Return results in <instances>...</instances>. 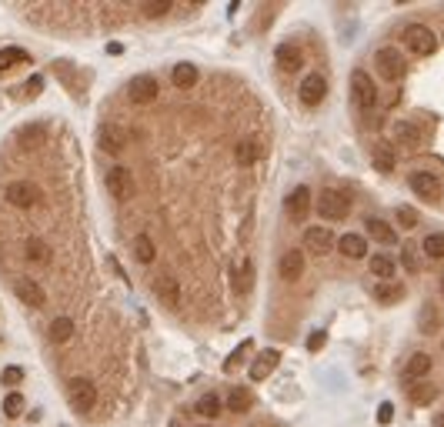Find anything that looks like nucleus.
I'll return each mask as SVG.
<instances>
[{
	"label": "nucleus",
	"instance_id": "423d86ee",
	"mask_svg": "<svg viewBox=\"0 0 444 427\" xmlns=\"http://www.w3.org/2000/svg\"><path fill=\"white\" fill-rule=\"evenodd\" d=\"M408 187L421 197V201H427V204H434L438 197H441V184H438V177L431 171H414L408 177Z\"/></svg>",
	"mask_w": 444,
	"mask_h": 427
},
{
	"label": "nucleus",
	"instance_id": "9d476101",
	"mask_svg": "<svg viewBox=\"0 0 444 427\" xmlns=\"http://www.w3.org/2000/svg\"><path fill=\"white\" fill-rule=\"evenodd\" d=\"M311 204H314V197H311V187H304V184L290 190L288 201H284V207H288V217H290L294 224H301L304 217H308V214H311Z\"/></svg>",
	"mask_w": 444,
	"mask_h": 427
},
{
	"label": "nucleus",
	"instance_id": "c9c22d12",
	"mask_svg": "<svg viewBox=\"0 0 444 427\" xmlns=\"http://www.w3.org/2000/svg\"><path fill=\"white\" fill-rule=\"evenodd\" d=\"M251 347H254V341H244L238 347V351H234V354H231V358L224 360V371H227V374H231V371H234V367H240V364H244V360H247V354H251Z\"/></svg>",
	"mask_w": 444,
	"mask_h": 427
},
{
	"label": "nucleus",
	"instance_id": "c03bdc74",
	"mask_svg": "<svg viewBox=\"0 0 444 427\" xmlns=\"http://www.w3.org/2000/svg\"><path fill=\"white\" fill-rule=\"evenodd\" d=\"M324 341H327V334H324V330H314V334L308 337V351H314V354H318V351L324 347Z\"/></svg>",
	"mask_w": 444,
	"mask_h": 427
},
{
	"label": "nucleus",
	"instance_id": "de8ad7c7",
	"mask_svg": "<svg viewBox=\"0 0 444 427\" xmlns=\"http://www.w3.org/2000/svg\"><path fill=\"white\" fill-rule=\"evenodd\" d=\"M40 87H44V77H31V87H27L24 94H27V97H37V94H40Z\"/></svg>",
	"mask_w": 444,
	"mask_h": 427
},
{
	"label": "nucleus",
	"instance_id": "393cba45",
	"mask_svg": "<svg viewBox=\"0 0 444 427\" xmlns=\"http://www.w3.org/2000/svg\"><path fill=\"white\" fill-rule=\"evenodd\" d=\"M427 374H431V358H427V354H414V358L408 360V367H404V380L418 384V380H425Z\"/></svg>",
	"mask_w": 444,
	"mask_h": 427
},
{
	"label": "nucleus",
	"instance_id": "09e8293b",
	"mask_svg": "<svg viewBox=\"0 0 444 427\" xmlns=\"http://www.w3.org/2000/svg\"><path fill=\"white\" fill-rule=\"evenodd\" d=\"M434 427H444V414H438V417H434Z\"/></svg>",
	"mask_w": 444,
	"mask_h": 427
},
{
	"label": "nucleus",
	"instance_id": "cd10ccee",
	"mask_svg": "<svg viewBox=\"0 0 444 427\" xmlns=\"http://www.w3.org/2000/svg\"><path fill=\"white\" fill-rule=\"evenodd\" d=\"M371 160H375V167L381 174H391L394 171V151L391 144H375V151H371Z\"/></svg>",
	"mask_w": 444,
	"mask_h": 427
},
{
	"label": "nucleus",
	"instance_id": "5701e85b",
	"mask_svg": "<svg viewBox=\"0 0 444 427\" xmlns=\"http://www.w3.org/2000/svg\"><path fill=\"white\" fill-rule=\"evenodd\" d=\"M364 227H368V237L377 240V244H397V234H394L391 224L377 221V217H368V221H364Z\"/></svg>",
	"mask_w": 444,
	"mask_h": 427
},
{
	"label": "nucleus",
	"instance_id": "412c9836",
	"mask_svg": "<svg viewBox=\"0 0 444 427\" xmlns=\"http://www.w3.org/2000/svg\"><path fill=\"white\" fill-rule=\"evenodd\" d=\"M277 274L284 281H297L304 274V254L301 251H288V254L281 257V264H277Z\"/></svg>",
	"mask_w": 444,
	"mask_h": 427
},
{
	"label": "nucleus",
	"instance_id": "7c9ffc66",
	"mask_svg": "<svg viewBox=\"0 0 444 427\" xmlns=\"http://www.w3.org/2000/svg\"><path fill=\"white\" fill-rule=\"evenodd\" d=\"M221 408H224V404H221V397H217V394H204V397L194 404V410H197L201 417H217Z\"/></svg>",
	"mask_w": 444,
	"mask_h": 427
},
{
	"label": "nucleus",
	"instance_id": "ea45409f",
	"mask_svg": "<svg viewBox=\"0 0 444 427\" xmlns=\"http://www.w3.org/2000/svg\"><path fill=\"white\" fill-rule=\"evenodd\" d=\"M375 294H377V301H381V304H394V301H401L404 287H401V284H381Z\"/></svg>",
	"mask_w": 444,
	"mask_h": 427
},
{
	"label": "nucleus",
	"instance_id": "9b49d317",
	"mask_svg": "<svg viewBox=\"0 0 444 427\" xmlns=\"http://www.w3.org/2000/svg\"><path fill=\"white\" fill-rule=\"evenodd\" d=\"M14 294H17L20 304H27V308H44V304H47L44 287H40L37 281H31V277H17V281H14Z\"/></svg>",
	"mask_w": 444,
	"mask_h": 427
},
{
	"label": "nucleus",
	"instance_id": "b1692460",
	"mask_svg": "<svg viewBox=\"0 0 444 427\" xmlns=\"http://www.w3.org/2000/svg\"><path fill=\"white\" fill-rule=\"evenodd\" d=\"M171 81H174V87H181V90H190V87L201 81V74H197V67H194V64H174Z\"/></svg>",
	"mask_w": 444,
	"mask_h": 427
},
{
	"label": "nucleus",
	"instance_id": "8fccbe9b",
	"mask_svg": "<svg viewBox=\"0 0 444 427\" xmlns=\"http://www.w3.org/2000/svg\"><path fill=\"white\" fill-rule=\"evenodd\" d=\"M441 294H444V274H441Z\"/></svg>",
	"mask_w": 444,
	"mask_h": 427
},
{
	"label": "nucleus",
	"instance_id": "58836bf2",
	"mask_svg": "<svg viewBox=\"0 0 444 427\" xmlns=\"http://www.w3.org/2000/svg\"><path fill=\"white\" fill-rule=\"evenodd\" d=\"M3 414H7V417H20V414H24V394H17V391L7 394V397H3Z\"/></svg>",
	"mask_w": 444,
	"mask_h": 427
},
{
	"label": "nucleus",
	"instance_id": "c756f323",
	"mask_svg": "<svg viewBox=\"0 0 444 427\" xmlns=\"http://www.w3.org/2000/svg\"><path fill=\"white\" fill-rule=\"evenodd\" d=\"M134 257L140 260V264H151L157 257V247H154V240L147 237V234H140V237L134 240Z\"/></svg>",
	"mask_w": 444,
	"mask_h": 427
},
{
	"label": "nucleus",
	"instance_id": "6ab92c4d",
	"mask_svg": "<svg viewBox=\"0 0 444 427\" xmlns=\"http://www.w3.org/2000/svg\"><path fill=\"white\" fill-rule=\"evenodd\" d=\"M24 257H27L34 267H47V264H51V257H54L51 244H47L44 237H27V240H24Z\"/></svg>",
	"mask_w": 444,
	"mask_h": 427
},
{
	"label": "nucleus",
	"instance_id": "a211bd4d",
	"mask_svg": "<svg viewBox=\"0 0 444 427\" xmlns=\"http://www.w3.org/2000/svg\"><path fill=\"white\" fill-rule=\"evenodd\" d=\"M274 60H277V67L284 70V74H294V70H301V64H304V53H301L297 44H281L274 51Z\"/></svg>",
	"mask_w": 444,
	"mask_h": 427
},
{
	"label": "nucleus",
	"instance_id": "2f4dec72",
	"mask_svg": "<svg viewBox=\"0 0 444 427\" xmlns=\"http://www.w3.org/2000/svg\"><path fill=\"white\" fill-rule=\"evenodd\" d=\"M394 257H388V254H375L371 257V274H377L381 281H388V277H394Z\"/></svg>",
	"mask_w": 444,
	"mask_h": 427
},
{
	"label": "nucleus",
	"instance_id": "4468645a",
	"mask_svg": "<svg viewBox=\"0 0 444 427\" xmlns=\"http://www.w3.org/2000/svg\"><path fill=\"white\" fill-rule=\"evenodd\" d=\"M334 234L327 231V227H308L304 231V244H308V251L311 254H318V257H324V254H331L338 244H334Z\"/></svg>",
	"mask_w": 444,
	"mask_h": 427
},
{
	"label": "nucleus",
	"instance_id": "a19ab883",
	"mask_svg": "<svg viewBox=\"0 0 444 427\" xmlns=\"http://www.w3.org/2000/svg\"><path fill=\"white\" fill-rule=\"evenodd\" d=\"M401 264H404L408 271H421V267H418V251H414L411 244H404V247H401Z\"/></svg>",
	"mask_w": 444,
	"mask_h": 427
},
{
	"label": "nucleus",
	"instance_id": "473e14b6",
	"mask_svg": "<svg viewBox=\"0 0 444 427\" xmlns=\"http://www.w3.org/2000/svg\"><path fill=\"white\" fill-rule=\"evenodd\" d=\"M421 251H425V257H431V260H441L444 257V234H427V237L421 240Z\"/></svg>",
	"mask_w": 444,
	"mask_h": 427
},
{
	"label": "nucleus",
	"instance_id": "49530a36",
	"mask_svg": "<svg viewBox=\"0 0 444 427\" xmlns=\"http://www.w3.org/2000/svg\"><path fill=\"white\" fill-rule=\"evenodd\" d=\"M391 417H394L391 404H381V408H377V421H381V424H391Z\"/></svg>",
	"mask_w": 444,
	"mask_h": 427
},
{
	"label": "nucleus",
	"instance_id": "ddd939ff",
	"mask_svg": "<svg viewBox=\"0 0 444 427\" xmlns=\"http://www.w3.org/2000/svg\"><path fill=\"white\" fill-rule=\"evenodd\" d=\"M324 97H327L324 74H308V77L301 81V103H304V107H318Z\"/></svg>",
	"mask_w": 444,
	"mask_h": 427
},
{
	"label": "nucleus",
	"instance_id": "f03ea898",
	"mask_svg": "<svg viewBox=\"0 0 444 427\" xmlns=\"http://www.w3.org/2000/svg\"><path fill=\"white\" fill-rule=\"evenodd\" d=\"M347 210H351V197H347L344 190L327 187V190L318 194V214H321V217H327V221H341V217H347Z\"/></svg>",
	"mask_w": 444,
	"mask_h": 427
},
{
	"label": "nucleus",
	"instance_id": "1a4fd4ad",
	"mask_svg": "<svg viewBox=\"0 0 444 427\" xmlns=\"http://www.w3.org/2000/svg\"><path fill=\"white\" fill-rule=\"evenodd\" d=\"M7 201L14 207H20V210H27V207L40 204V190L31 181H14V184H7Z\"/></svg>",
	"mask_w": 444,
	"mask_h": 427
},
{
	"label": "nucleus",
	"instance_id": "aec40b11",
	"mask_svg": "<svg viewBox=\"0 0 444 427\" xmlns=\"http://www.w3.org/2000/svg\"><path fill=\"white\" fill-rule=\"evenodd\" d=\"M254 260H240L238 267H234V294H240V297H247V294L254 291Z\"/></svg>",
	"mask_w": 444,
	"mask_h": 427
},
{
	"label": "nucleus",
	"instance_id": "72a5a7b5",
	"mask_svg": "<svg viewBox=\"0 0 444 427\" xmlns=\"http://www.w3.org/2000/svg\"><path fill=\"white\" fill-rule=\"evenodd\" d=\"M394 137H397V144H404V147H418V140H421V134H418L414 124H394Z\"/></svg>",
	"mask_w": 444,
	"mask_h": 427
},
{
	"label": "nucleus",
	"instance_id": "e433bc0d",
	"mask_svg": "<svg viewBox=\"0 0 444 427\" xmlns=\"http://www.w3.org/2000/svg\"><path fill=\"white\" fill-rule=\"evenodd\" d=\"M20 60H27V51H20V47H3L0 51V70H10Z\"/></svg>",
	"mask_w": 444,
	"mask_h": 427
},
{
	"label": "nucleus",
	"instance_id": "f257e3e1",
	"mask_svg": "<svg viewBox=\"0 0 444 427\" xmlns=\"http://www.w3.org/2000/svg\"><path fill=\"white\" fill-rule=\"evenodd\" d=\"M351 103L358 107L361 114L375 110L377 87H375V81H371V74H368V70H354V74H351Z\"/></svg>",
	"mask_w": 444,
	"mask_h": 427
},
{
	"label": "nucleus",
	"instance_id": "37998d69",
	"mask_svg": "<svg viewBox=\"0 0 444 427\" xmlns=\"http://www.w3.org/2000/svg\"><path fill=\"white\" fill-rule=\"evenodd\" d=\"M397 224H401V227H414V224H418V214H414V210H411V207H397Z\"/></svg>",
	"mask_w": 444,
	"mask_h": 427
},
{
	"label": "nucleus",
	"instance_id": "4be33fe9",
	"mask_svg": "<svg viewBox=\"0 0 444 427\" xmlns=\"http://www.w3.org/2000/svg\"><path fill=\"white\" fill-rule=\"evenodd\" d=\"M338 251L351 260H361V257H368V240L361 234H344V237H338Z\"/></svg>",
	"mask_w": 444,
	"mask_h": 427
},
{
	"label": "nucleus",
	"instance_id": "4c0bfd02",
	"mask_svg": "<svg viewBox=\"0 0 444 427\" xmlns=\"http://www.w3.org/2000/svg\"><path fill=\"white\" fill-rule=\"evenodd\" d=\"M171 0H147V3H144V7H140V10H144V17H164V14H171Z\"/></svg>",
	"mask_w": 444,
	"mask_h": 427
},
{
	"label": "nucleus",
	"instance_id": "bb28decb",
	"mask_svg": "<svg viewBox=\"0 0 444 427\" xmlns=\"http://www.w3.org/2000/svg\"><path fill=\"white\" fill-rule=\"evenodd\" d=\"M251 408H254V394L247 391V387H234L231 397H227V410H234V414H247Z\"/></svg>",
	"mask_w": 444,
	"mask_h": 427
},
{
	"label": "nucleus",
	"instance_id": "6e6552de",
	"mask_svg": "<svg viewBox=\"0 0 444 427\" xmlns=\"http://www.w3.org/2000/svg\"><path fill=\"white\" fill-rule=\"evenodd\" d=\"M404 40H408L411 53H421V57H427V53L438 51V37H434V31H431V27H421V24L408 27Z\"/></svg>",
	"mask_w": 444,
	"mask_h": 427
},
{
	"label": "nucleus",
	"instance_id": "20e7f679",
	"mask_svg": "<svg viewBox=\"0 0 444 427\" xmlns=\"http://www.w3.org/2000/svg\"><path fill=\"white\" fill-rule=\"evenodd\" d=\"M375 67H377V74H381L384 81L397 84V81L404 77L408 64H404V53H397V47H381L377 57H375Z\"/></svg>",
	"mask_w": 444,
	"mask_h": 427
},
{
	"label": "nucleus",
	"instance_id": "7ed1b4c3",
	"mask_svg": "<svg viewBox=\"0 0 444 427\" xmlns=\"http://www.w3.org/2000/svg\"><path fill=\"white\" fill-rule=\"evenodd\" d=\"M67 397H70V408L77 410V414H90L94 404H97V387L87 377H74L67 387Z\"/></svg>",
	"mask_w": 444,
	"mask_h": 427
},
{
	"label": "nucleus",
	"instance_id": "0eeeda50",
	"mask_svg": "<svg viewBox=\"0 0 444 427\" xmlns=\"http://www.w3.org/2000/svg\"><path fill=\"white\" fill-rule=\"evenodd\" d=\"M47 137H51L47 124H24L17 134H14V144H17L20 151H40L47 144Z\"/></svg>",
	"mask_w": 444,
	"mask_h": 427
},
{
	"label": "nucleus",
	"instance_id": "f704fd0d",
	"mask_svg": "<svg viewBox=\"0 0 444 427\" xmlns=\"http://www.w3.org/2000/svg\"><path fill=\"white\" fill-rule=\"evenodd\" d=\"M257 154H261V151H257V144H251V140H238V147H234V160L244 164V167H247V164H254Z\"/></svg>",
	"mask_w": 444,
	"mask_h": 427
},
{
	"label": "nucleus",
	"instance_id": "2eb2a0df",
	"mask_svg": "<svg viewBox=\"0 0 444 427\" xmlns=\"http://www.w3.org/2000/svg\"><path fill=\"white\" fill-rule=\"evenodd\" d=\"M277 364H281V351H277V347L261 351V354L251 360V380H264V377H271L274 371H277Z\"/></svg>",
	"mask_w": 444,
	"mask_h": 427
},
{
	"label": "nucleus",
	"instance_id": "f3484780",
	"mask_svg": "<svg viewBox=\"0 0 444 427\" xmlns=\"http://www.w3.org/2000/svg\"><path fill=\"white\" fill-rule=\"evenodd\" d=\"M151 291H154L164 304H177V297H181V281H177L171 271H164L151 281Z\"/></svg>",
	"mask_w": 444,
	"mask_h": 427
},
{
	"label": "nucleus",
	"instance_id": "f8f14e48",
	"mask_svg": "<svg viewBox=\"0 0 444 427\" xmlns=\"http://www.w3.org/2000/svg\"><path fill=\"white\" fill-rule=\"evenodd\" d=\"M107 190H110V197H117V201L131 197V190H134V174L127 171V167H120V164H114V167L107 171Z\"/></svg>",
	"mask_w": 444,
	"mask_h": 427
},
{
	"label": "nucleus",
	"instance_id": "dca6fc26",
	"mask_svg": "<svg viewBox=\"0 0 444 427\" xmlns=\"http://www.w3.org/2000/svg\"><path fill=\"white\" fill-rule=\"evenodd\" d=\"M97 144H101L104 154H124V147H127V131L124 127H114V124H107L101 127V137H97Z\"/></svg>",
	"mask_w": 444,
	"mask_h": 427
},
{
	"label": "nucleus",
	"instance_id": "c85d7f7f",
	"mask_svg": "<svg viewBox=\"0 0 444 427\" xmlns=\"http://www.w3.org/2000/svg\"><path fill=\"white\" fill-rule=\"evenodd\" d=\"M438 397V387L431 384V380H418V384H411V401L414 404H431Z\"/></svg>",
	"mask_w": 444,
	"mask_h": 427
},
{
	"label": "nucleus",
	"instance_id": "39448f33",
	"mask_svg": "<svg viewBox=\"0 0 444 427\" xmlns=\"http://www.w3.org/2000/svg\"><path fill=\"white\" fill-rule=\"evenodd\" d=\"M127 101L137 103V107H144V103H154L157 94H161V87H157V77H151V74H137V77H131V84H127Z\"/></svg>",
	"mask_w": 444,
	"mask_h": 427
},
{
	"label": "nucleus",
	"instance_id": "a18cd8bd",
	"mask_svg": "<svg viewBox=\"0 0 444 427\" xmlns=\"http://www.w3.org/2000/svg\"><path fill=\"white\" fill-rule=\"evenodd\" d=\"M421 317H425V321H421V330H425V334H431V330L438 327V321H434V310L425 308V314H421Z\"/></svg>",
	"mask_w": 444,
	"mask_h": 427
},
{
	"label": "nucleus",
	"instance_id": "a878e982",
	"mask_svg": "<svg viewBox=\"0 0 444 427\" xmlns=\"http://www.w3.org/2000/svg\"><path fill=\"white\" fill-rule=\"evenodd\" d=\"M47 337H51V344H67L74 337V321L70 317H54L51 327H47Z\"/></svg>",
	"mask_w": 444,
	"mask_h": 427
},
{
	"label": "nucleus",
	"instance_id": "79ce46f5",
	"mask_svg": "<svg viewBox=\"0 0 444 427\" xmlns=\"http://www.w3.org/2000/svg\"><path fill=\"white\" fill-rule=\"evenodd\" d=\"M20 380H24V367H17V364H10V367L3 371V384H7V387H17Z\"/></svg>",
	"mask_w": 444,
	"mask_h": 427
}]
</instances>
